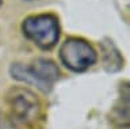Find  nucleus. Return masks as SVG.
<instances>
[{
  "label": "nucleus",
  "mask_w": 130,
  "mask_h": 129,
  "mask_svg": "<svg viewBox=\"0 0 130 129\" xmlns=\"http://www.w3.org/2000/svg\"><path fill=\"white\" fill-rule=\"evenodd\" d=\"M11 78L18 82L35 86L38 90L49 92L57 80L60 79V69L50 59L38 57L31 64L14 63L10 67Z\"/></svg>",
  "instance_id": "f257e3e1"
},
{
  "label": "nucleus",
  "mask_w": 130,
  "mask_h": 129,
  "mask_svg": "<svg viewBox=\"0 0 130 129\" xmlns=\"http://www.w3.org/2000/svg\"><path fill=\"white\" fill-rule=\"evenodd\" d=\"M23 35L42 50L53 49L60 39V21L54 14H35L27 17L20 25Z\"/></svg>",
  "instance_id": "f03ea898"
},
{
  "label": "nucleus",
  "mask_w": 130,
  "mask_h": 129,
  "mask_svg": "<svg viewBox=\"0 0 130 129\" xmlns=\"http://www.w3.org/2000/svg\"><path fill=\"white\" fill-rule=\"evenodd\" d=\"M8 114L12 122L18 125L34 124L41 114V102L34 92L26 87L15 86L6 95Z\"/></svg>",
  "instance_id": "7ed1b4c3"
},
{
  "label": "nucleus",
  "mask_w": 130,
  "mask_h": 129,
  "mask_svg": "<svg viewBox=\"0 0 130 129\" xmlns=\"http://www.w3.org/2000/svg\"><path fill=\"white\" fill-rule=\"evenodd\" d=\"M61 64L69 71L80 74L92 67L98 60V53L93 46L84 38L68 37L61 44L58 50Z\"/></svg>",
  "instance_id": "20e7f679"
},
{
  "label": "nucleus",
  "mask_w": 130,
  "mask_h": 129,
  "mask_svg": "<svg viewBox=\"0 0 130 129\" xmlns=\"http://www.w3.org/2000/svg\"><path fill=\"white\" fill-rule=\"evenodd\" d=\"M130 91H129V84L126 83L121 87V95L118 102L115 103L112 111H111V121L114 125L118 128H129L130 125V114H129V107H130Z\"/></svg>",
  "instance_id": "39448f33"
},
{
  "label": "nucleus",
  "mask_w": 130,
  "mask_h": 129,
  "mask_svg": "<svg viewBox=\"0 0 130 129\" xmlns=\"http://www.w3.org/2000/svg\"><path fill=\"white\" fill-rule=\"evenodd\" d=\"M100 52H102V61L103 67L107 72H117L123 67V57L118 48L114 45L111 39L106 38L100 44Z\"/></svg>",
  "instance_id": "423d86ee"
},
{
  "label": "nucleus",
  "mask_w": 130,
  "mask_h": 129,
  "mask_svg": "<svg viewBox=\"0 0 130 129\" xmlns=\"http://www.w3.org/2000/svg\"><path fill=\"white\" fill-rule=\"evenodd\" d=\"M23 2H34V0H23Z\"/></svg>",
  "instance_id": "0eeeda50"
},
{
  "label": "nucleus",
  "mask_w": 130,
  "mask_h": 129,
  "mask_svg": "<svg viewBox=\"0 0 130 129\" xmlns=\"http://www.w3.org/2000/svg\"><path fill=\"white\" fill-rule=\"evenodd\" d=\"M2 3H3V0H0V6H2Z\"/></svg>",
  "instance_id": "6e6552de"
}]
</instances>
